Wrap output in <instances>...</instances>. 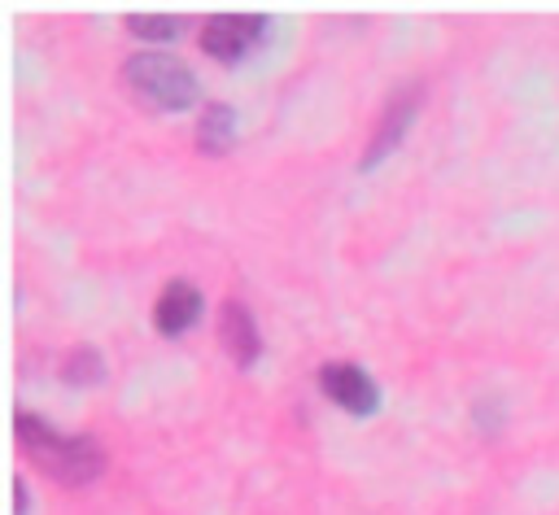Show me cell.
Masks as SVG:
<instances>
[{
  "label": "cell",
  "mask_w": 559,
  "mask_h": 515,
  "mask_svg": "<svg viewBox=\"0 0 559 515\" xmlns=\"http://www.w3.org/2000/svg\"><path fill=\"white\" fill-rule=\"evenodd\" d=\"M13 436L17 445L35 458L39 471H48L57 484H92L105 471V450L83 436V432H61L52 419L31 415V410H13Z\"/></svg>",
  "instance_id": "cell-1"
},
{
  "label": "cell",
  "mask_w": 559,
  "mask_h": 515,
  "mask_svg": "<svg viewBox=\"0 0 559 515\" xmlns=\"http://www.w3.org/2000/svg\"><path fill=\"white\" fill-rule=\"evenodd\" d=\"M122 83L135 92V100H144L148 109L157 113H179V109H192L201 87H197V74L175 57V52H162V48H140L122 61Z\"/></svg>",
  "instance_id": "cell-2"
},
{
  "label": "cell",
  "mask_w": 559,
  "mask_h": 515,
  "mask_svg": "<svg viewBox=\"0 0 559 515\" xmlns=\"http://www.w3.org/2000/svg\"><path fill=\"white\" fill-rule=\"evenodd\" d=\"M419 100H424V83H419V79H406V83H397V87L384 96V105H380V113H376V127H371V135H367V148H362V157H358V170L380 166V161L402 144V135L411 131V122H415V113H419Z\"/></svg>",
  "instance_id": "cell-3"
},
{
  "label": "cell",
  "mask_w": 559,
  "mask_h": 515,
  "mask_svg": "<svg viewBox=\"0 0 559 515\" xmlns=\"http://www.w3.org/2000/svg\"><path fill=\"white\" fill-rule=\"evenodd\" d=\"M271 17L266 13H210L205 26H201V48L214 57V61H240L245 52L258 48V39L266 35Z\"/></svg>",
  "instance_id": "cell-4"
},
{
  "label": "cell",
  "mask_w": 559,
  "mask_h": 515,
  "mask_svg": "<svg viewBox=\"0 0 559 515\" xmlns=\"http://www.w3.org/2000/svg\"><path fill=\"white\" fill-rule=\"evenodd\" d=\"M319 388H323L328 402H336L354 419H367V415L380 410V388L367 375V367H358V362H345V358L341 362H323L319 367Z\"/></svg>",
  "instance_id": "cell-5"
},
{
  "label": "cell",
  "mask_w": 559,
  "mask_h": 515,
  "mask_svg": "<svg viewBox=\"0 0 559 515\" xmlns=\"http://www.w3.org/2000/svg\"><path fill=\"white\" fill-rule=\"evenodd\" d=\"M218 345L227 349V358L236 367H253L258 354H262V332H258V319L253 310L240 301V297H227L218 306Z\"/></svg>",
  "instance_id": "cell-6"
},
{
  "label": "cell",
  "mask_w": 559,
  "mask_h": 515,
  "mask_svg": "<svg viewBox=\"0 0 559 515\" xmlns=\"http://www.w3.org/2000/svg\"><path fill=\"white\" fill-rule=\"evenodd\" d=\"M205 310V297L192 279H166V288L153 301V327L162 336H183Z\"/></svg>",
  "instance_id": "cell-7"
},
{
  "label": "cell",
  "mask_w": 559,
  "mask_h": 515,
  "mask_svg": "<svg viewBox=\"0 0 559 515\" xmlns=\"http://www.w3.org/2000/svg\"><path fill=\"white\" fill-rule=\"evenodd\" d=\"M231 140H236V109L227 100H210L197 118V148L218 157L231 148Z\"/></svg>",
  "instance_id": "cell-8"
},
{
  "label": "cell",
  "mask_w": 559,
  "mask_h": 515,
  "mask_svg": "<svg viewBox=\"0 0 559 515\" xmlns=\"http://www.w3.org/2000/svg\"><path fill=\"white\" fill-rule=\"evenodd\" d=\"M61 380H66L70 388H96V384L105 380V358H100V349H96V345H74V349H66V358H61Z\"/></svg>",
  "instance_id": "cell-9"
},
{
  "label": "cell",
  "mask_w": 559,
  "mask_h": 515,
  "mask_svg": "<svg viewBox=\"0 0 559 515\" xmlns=\"http://www.w3.org/2000/svg\"><path fill=\"white\" fill-rule=\"evenodd\" d=\"M183 13H127V31L140 35V39H175L183 31Z\"/></svg>",
  "instance_id": "cell-10"
},
{
  "label": "cell",
  "mask_w": 559,
  "mask_h": 515,
  "mask_svg": "<svg viewBox=\"0 0 559 515\" xmlns=\"http://www.w3.org/2000/svg\"><path fill=\"white\" fill-rule=\"evenodd\" d=\"M13 515H31V493L22 476H13Z\"/></svg>",
  "instance_id": "cell-11"
}]
</instances>
